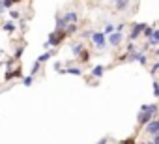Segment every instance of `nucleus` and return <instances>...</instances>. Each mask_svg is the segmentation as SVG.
Returning a JSON list of instances; mask_svg holds the SVG:
<instances>
[{
    "instance_id": "25",
    "label": "nucleus",
    "mask_w": 159,
    "mask_h": 144,
    "mask_svg": "<svg viewBox=\"0 0 159 144\" xmlns=\"http://www.w3.org/2000/svg\"><path fill=\"white\" fill-rule=\"evenodd\" d=\"M150 73H152V75H155V73H159V62H157V64H155L153 67H150Z\"/></svg>"
},
{
    "instance_id": "36",
    "label": "nucleus",
    "mask_w": 159,
    "mask_h": 144,
    "mask_svg": "<svg viewBox=\"0 0 159 144\" xmlns=\"http://www.w3.org/2000/svg\"><path fill=\"white\" fill-rule=\"evenodd\" d=\"M112 2H118V0H112Z\"/></svg>"
},
{
    "instance_id": "32",
    "label": "nucleus",
    "mask_w": 159,
    "mask_h": 144,
    "mask_svg": "<svg viewBox=\"0 0 159 144\" xmlns=\"http://www.w3.org/2000/svg\"><path fill=\"white\" fill-rule=\"evenodd\" d=\"M0 13H4V2L0 0Z\"/></svg>"
},
{
    "instance_id": "20",
    "label": "nucleus",
    "mask_w": 159,
    "mask_h": 144,
    "mask_svg": "<svg viewBox=\"0 0 159 144\" xmlns=\"http://www.w3.org/2000/svg\"><path fill=\"white\" fill-rule=\"evenodd\" d=\"M73 32H77V25H67V26H66V34L69 36V34H73Z\"/></svg>"
},
{
    "instance_id": "15",
    "label": "nucleus",
    "mask_w": 159,
    "mask_h": 144,
    "mask_svg": "<svg viewBox=\"0 0 159 144\" xmlns=\"http://www.w3.org/2000/svg\"><path fill=\"white\" fill-rule=\"evenodd\" d=\"M66 73H69V75H83V69L81 67H67Z\"/></svg>"
},
{
    "instance_id": "27",
    "label": "nucleus",
    "mask_w": 159,
    "mask_h": 144,
    "mask_svg": "<svg viewBox=\"0 0 159 144\" xmlns=\"http://www.w3.org/2000/svg\"><path fill=\"white\" fill-rule=\"evenodd\" d=\"M92 34H94V30H86V32H83V38H92Z\"/></svg>"
},
{
    "instance_id": "16",
    "label": "nucleus",
    "mask_w": 159,
    "mask_h": 144,
    "mask_svg": "<svg viewBox=\"0 0 159 144\" xmlns=\"http://www.w3.org/2000/svg\"><path fill=\"white\" fill-rule=\"evenodd\" d=\"M153 32H155V26H146L142 34H144V38H146V39H150V38L153 36Z\"/></svg>"
},
{
    "instance_id": "1",
    "label": "nucleus",
    "mask_w": 159,
    "mask_h": 144,
    "mask_svg": "<svg viewBox=\"0 0 159 144\" xmlns=\"http://www.w3.org/2000/svg\"><path fill=\"white\" fill-rule=\"evenodd\" d=\"M66 36H67L66 30H54V32L49 34V39H47V41L51 43V47H58V45L66 39Z\"/></svg>"
},
{
    "instance_id": "14",
    "label": "nucleus",
    "mask_w": 159,
    "mask_h": 144,
    "mask_svg": "<svg viewBox=\"0 0 159 144\" xmlns=\"http://www.w3.org/2000/svg\"><path fill=\"white\" fill-rule=\"evenodd\" d=\"M66 26H67V25H66L64 17H62V15L56 17V28H54V30H66Z\"/></svg>"
},
{
    "instance_id": "37",
    "label": "nucleus",
    "mask_w": 159,
    "mask_h": 144,
    "mask_svg": "<svg viewBox=\"0 0 159 144\" xmlns=\"http://www.w3.org/2000/svg\"><path fill=\"white\" fill-rule=\"evenodd\" d=\"M142 144H146V142H142Z\"/></svg>"
},
{
    "instance_id": "4",
    "label": "nucleus",
    "mask_w": 159,
    "mask_h": 144,
    "mask_svg": "<svg viewBox=\"0 0 159 144\" xmlns=\"http://www.w3.org/2000/svg\"><path fill=\"white\" fill-rule=\"evenodd\" d=\"M144 129H146V133H148L150 137L159 135V118H153L150 124H146V125H144Z\"/></svg>"
},
{
    "instance_id": "29",
    "label": "nucleus",
    "mask_w": 159,
    "mask_h": 144,
    "mask_svg": "<svg viewBox=\"0 0 159 144\" xmlns=\"http://www.w3.org/2000/svg\"><path fill=\"white\" fill-rule=\"evenodd\" d=\"M124 26H125V25H124V23H120V25L116 26V32H122V30H124Z\"/></svg>"
},
{
    "instance_id": "19",
    "label": "nucleus",
    "mask_w": 159,
    "mask_h": 144,
    "mask_svg": "<svg viewBox=\"0 0 159 144\" xmlns=\"http://www.w3.org/2000/svg\"><path fill=\"white\" fill-rule=\"evenodd\" d=\"M2 28H4L6 32H10V34H11V32H15V23H11V21H10V23H6Z\"/></svg>"
},
{
    "instance_id": "3",
    "label": "nucleus",
    "mask_w": 159,
    "mask_h": 144,
    "mask_svg": "<svg viewBox=\"0 0 159 144\" xmlns=\"http://www.w3.org/2000/svg\"><path fill=\"white\" fill-rule=\"evenodd\" d=\"M90 39H92V43H94L99 51H103V49L107 47V36H105L103 32H94Z\"/></svg>"
},
{
    "instance_id": "35",
    "label": "nucleus",
    "mask_w": 159,
    "mask_h": 144,
    "mask_svg": "<svg viewBox=\"0 0 159 144\" xmlns=\"http://www.w3.org/2000/svg\"><path fill=\"white\" fill-rule=\"evenodd\" d=\"M15 2H21V0H13V4H15Z\"/></svg>"
},
{
    "instance_id": "31",
    "label": "nucleus",
    "mask_w": 159,
    "mask_h": 144,
    "mask_svg": "<svg viewBox=\"0 0 159 144\" xmlns=\"http://www.w3.org/2000/svg\"><path fill=\"white\" fill-rule=\"evenodd\" d=\"M98 144H109V138H101V140H99Z\"/></svg>"
},
{
    "instance_id": "17",
    "label": "nucleus",
    "mask_w": 159,
    "mask_h": 144,
    "mask_svg": "<svg viewBox=\"0 0 159 144\" xmlns=\"http://www.w3.org/2000/svg\"><path fill=\"white\" fill-rule=\"evenodd\" d=\"M79 60H81V62H88V60H90V51L84 49L81 54H79Z\"/></svg>"
},
{
    "instance_id": "18",
    "label": "nucleus",
    "mask_w": 159,
    "mask_h": 144,
    "mask_svg": "<svg viewBox=\"0 0 159 144\" xmlns=\"http://www.w3.org/2000/svg\"><path fill=\"white\" fill-rule=\"evenodd\" d=\"M114 30H116V26H114L112 23H109V25H105V30H103V34H105V36H109V34H112Z\"/></svg>"
},
{
    "instance_id": "28",
    "label": "nucleus",
    "mask_w": 159,
    "mask_h": 144,
    "mask_svg": "<svg viewBox=\"0 0 159 144\" xmlns=\"http://www.w3.org/2000/svg\"><path fill=\"white\" fill-rule=\"evenodd\" d=\"M10 6H13V0H4V8H10Z\"/></svg>"
},
{
    "instance_id": "7",
    "label": "nucleus",
    "mask_w": 159,
    "mask_h": 144,
    "mask_svg": "<svg viewBox=\"0 0 159 144\" xmlns=\"http://www.w3.org/2000/svg\"><path fill=\"white\" fill-rule=\"evenodd\" d=\"M62 17H64V21H66V25H77V19H79L77 11H66Z\"/></svg>"
},
{
    "instance_id": "13",
    "label": "nucleus",
    "mask_w": 159,
    "mask_h": 144,
    "mask_svg": "<svg viewBox=\"0 0 159 144\" xmlns=\"http://www.w3.org/2000/svg\"><path fill=\"white\" fill-rule=\"evenodd\" d=\"M127 6H129V0H118V2H116V10L118 11H125Z\"/></svg>"
},
{
    "instance_id": "24",
    "label": "nucleus",
    "mask_w": 159,
    "mask_h": 144,
    "mask_svg": "<svg viewBox=\"0 0 159 144\" xmlns=\"http://www.w3.org/2000/svg\"><path fill=\"white\" fill-rule=\"evenodd\" d=\"M137 140H135V137H129V138H125V140H122L120 144H135Z\"/></svg>"
},
{
    "instance_id": "12",
    "label": "nucleus",
    "mask_w": 159,
    "mask_h": 144,
    "mask_svg": "<svg viewBox=\"0 0 159 144\" xmlns=\"http://www.w3.org/2000/svg\"><path fill=\"white\" fill-rule=\"evenodd\" d=\"M54 54H56V52H54V51H49V52H43V54H41V56H39V58H38V60H36V62H39V64H43V62H47V60H49V58H52V56H54Z\"/></svg>"
},
{
    "instance_id": "8",
    "label": "nucleus",
    "mask_w": 159,
    "mask_h": 144,
    "mask_svg": "<svg viewBox=\"0 0 159 144\" xmlns=\"http://www.w3.org/2000/svg\"><path fill=\"white\" fill-rule=\"evenodd\" d=\"M140 110H144V112H150V114L155 118V114L159 112V105H157V103H152V105H142V107H140Z\"/></svg>"
},
{
    "instance_id": "39",
    "label": "nucleus",
    "mask_w": 159,
    "mask_h": 144,
    "mask_svg": "<svg viewBox=\"0 0 159 144\" xmlns=\"http://www.w3.org/2000/svg\"><path fill=\"white\" fill-rule=\"evenodd\" d=\"M2 2H4V0H2Z\"/></svg>"
},
{
    "instance_id": "2",
    "label": "nucleus",
    "mask_w": 159,
    "mask_h": 144,
    "mask_svg": "<svg viewBox=\"0 0 159 144\" xmlns=\"http://www.w3.org/2000/svg\"><path fill=\"white\" fill-rule=\"evenodd\" d=\"M146 26H148L146 23H137V25L131 28V32H129L127 39H129V41H137V39L142 36V32H144V28H146Z\"/></svg>"
},
{
    "instance_id": "6",
    "label": "nucleus",
    "mask_w": 159,
    "mask_h": 144,
    "mask_svg": "<svg viewBox=\"0 0 159 144\" xmlns=\"http://www.w3.org/2000/svg\"><path fill=\"white\" fill-rule=\"evenodd\" d=\"M152 120H153V116H152L150 112H144V110H140L139 116H137V124H139V127H144V125L150 124Z\"/></svg>"
},
{
    "instance_id": "9",
    "label": "nucleus",
    "mask_w": 159,
    "mask_h": 144,
    "mask_svg": "<svg viewBox=\"0 0 159 144\" xmlns=\"http://www.w3.org/2000/svg\"><path fill=\"white\" fill-rule=\"evenodd\" d=\"M157 45H159V28H155L153 36L146 41V47H157Z\"/></svg>"
},
{
    "instance_id": "22",
    "label": "nucleus",
    "mask_w": 159,
    "mask_h": 144,
    "mask_svg": "<svg viewBox=\"0 0 159 144\" xmlns=\"http://www.w3.org/2000/svg\"><path fill=\"white\" fill-rule=\"evenodd\" d=\"M39 69H41V64H39V62H36V64H34V67H32V71H30V75L34 77V75L38 73V71H39Z\"/></svg>"
},
{
    "instance_id": "5",
    "label": "nucleus",
    "mask_w": 159,
    "mask_h": 144,
    "mask_svg": "<svg viewBox=\"0 0 159 144\" xmlns=\"http://www.w3.org/2000/svg\"><path fill=\"white\" fill-rule=\"evenodd\" d=\"M107 41H109L112 47H118V45H122V41H124V34L114 30L112 34H109V36H107Z\"/></svg>"
},
{
    "instance_id": "23",
    "label": "nucleus",
    "mask_w": 159,
    "mask_h": 144,
    "mask_svg": "<svg viewBox=\"0 0 159 144\" xmlns=\"http://www.w3.org/2000/svg\"><path fill=\"white\" fill-rule=\"evenodd\" d=\"M153 96L159 97V81H153Z\"/></svg>"
},
{
    "instance_id": "11",
    "label": "nucleus",
    "mask_w": 159,
    "mask_h": 144,
    "mask_svg": "<svg viewBox=\"0 0 159 144\" xmlns=\"http://www.w3.org/2000/svg\"><path fill=\"white\" fill-rule=\"evenodd\" d=\"M71 51H73L75 56H79V54L84 51V45H83V43H73V45H71Z\"/></svg>"
},
{
    "instance_id": "34",
    "label": "nucleus",
    "mask_w": 159,
    "mask_h": 144,
    "mask_svg": "<svg viewBox=\"0 0 159 144\" xmlns=\"http://www.w3.org/2000/svg\"><path fill=\"white\" fill-rule=\"evenodd\" d=\"M146 144H153V142H152V140H148V142H146Z\"/></svg>"
},
{
    "instance_id": "21",
    "label": "nucleus",
    "mask_w": 159,
    "mask_h": 144,
    "mask_svg": "<svg viewBox=\"0 0 159 144\" xmlns=\"http://www.w3.org/2000/svg\"><path fill=\"white\" fill-rule=\"evenodd\" d=\"M32 83H34V77H32V75H28V77L23 79V84H25V86H32Z\"/></svg>"
},
{
    "instance_id": "26",
    "label": "nucleus",
    "mask_w": 159,
    "mask_h": 144,
    "mask_svg": "<svg viewBox=\"0 0 159 144\" xmlns=\"http://www.w3.org/2000/svg\"><path fill=\"white\" fill-rule=\"evenodd\" d=\"M10 17H11V19H19L21 15H19V11H17V10H11V11H10Z\"/></svg>"
},
{
    "instance_id": "38",
    "label": "nucleus",
    "mask_w": 159,
    "mask_h": 144,
    "mask_svg": "<svg viewBox=\"0 0 159 144\" xmlns=\"http://www.w3.org/2000/svg\"><path fill=\"white\" fill-rule=\"evenodd\" d=\"M0 64H2V62H0Z\"/></svg>"
},
{
    "instance_id": "30",
    "label": "nucleus",
    "mask_w": 159,
    "mask_h": 144,
    "mask_svg": "<svg viewBox=\"0 0 159 144\" xmlns=\"http://www.w3.org/2000/svg\"><path fill=\"white\" fill-rule=\"evenodd\" d=\"M152 142H153V144H159V135H155V137H152Z\"/></svg>"
},
{
    "instance_id": "33",
    "label": "nucleus",
    "mask_w": 159,
    "mask_h": 144,
    "mask_svg": "<svg viewBox=\"0 0 159 144\" xmlns=\"http://www.w3.org/2000/svg\"><path fill=\"white\" fill-rule=\"evenodd\" d=\"M153 54H155V56H157V58H159V47H157V49H155V52H153Z\"/></svg>"
},
{
    "instance_id": "10",
    "label": "nucleus",
    "mask_w": 159,
    "mask_h": 144,
    "mask_svg": "<svg viewBox=\"0 0 159 144\" xmlns=\"http://www.w3.org/2000/svg\"><path fill=\"white\" fill-rule=\"evenodd\" d=\"M103 73H105V65H96V67L92 69V73H90V75H92L94 79H101Z\"/></svg>"
}]
</instances>
